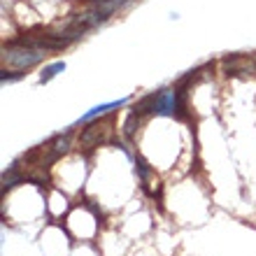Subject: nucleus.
Returning <instances> with one entry per match:
<instances>
[{
	"label": "nucleus",
	"mask_w": 256,
	"mask_h": 256,
	"mask_svg": "<svg viewBox=\"0 0 256 256\" xmlns=\"http://www.w3.org/2000/svg\"><path fill=\"white\" fill-rule=\"evenodd\" d=\"M44 49H35V47H24V44H12L10 49L2 52V61L5 66L14 68V70H28V68L38 66L44 58Z\"/></svg>",
	"instance_id": "obj_1"
},
{
	"label": "nucleus",
	"mask_w": 256,
	"mask_h": 256,
	"mask_svg": "<svg viewBox=\"0 0 256 256\" xmlns=\"http://www.w3.org/2000/svg\"><path fill=\"white\" fill-rule=\"evenodd\" d=\"M68 147H70V130H68L66 135H61V138L54 142L56 154H63V152H68Z\"/></svg>",
	"instance_id": "obj_6"
},
{
	"label": "nucleus",
	"mask_w": 256,
	"mask_h": 256,
	"mask_svg": "<svg viewBox=\"0 0 256 256\" xmlns=\"http://www.w3.org/2000/svg\"><path fill=\"white\" fill-rule=\"evenodd\" d=\"M24 77V72H7L2 70V84H12V82H19Z\"/></svg>",
	"instance_id": "obj_7"
},
{
	"label": "nucleus",
	"mask_w": 256,
	"mask_h": 256,
	"mask_svg": "<svg viewBox=\"0 0 256 256\" xmlns=\"http://www.w3.org/2000/svg\"><path fill=\"white\" fill-rule=\"evenodd\" d=\"M66 70V61H56V63H49L44 70H42V74H40V82L42 84H47V82H52L56 77L58 72H63Z\"/></svg>",
	"instance_id": "obj_4"
},
{
	"label": "nucleus",
	"mask_w": 256,
	"mask_h": 256,
	"mask_svg": "<svg viewBox=\"0 0 256 256\" xmlns=\"http://www.w3.org/2000/svg\"><path fill=\"white\" fill-rule=\"evenodd\" d=\"M177 110H180L177 91H172V88H161L158 94H154V114H158V116H175Z\"/></svg>",
	"instance_id": "obj_2"
},
{
	"label": "nucleus",
	"mask_w": 256,
	"mask_h": 256,
	"mask_svg": "<svg viewBox=\"0 0 256 256\" xmlns=\"http://www.w3.org/2000/svg\"><path fill=\"white\" fill-rule=\"evenodd\" d=\"M138 124H140V114H135L133 110H130V114H128L126 124H124V128H126V135L130 138V135L135 133V128H138Z\"/></svg>",
	"instance_id": "obj_5"
},
{
	"label": "nucleus",
	"mask_w": 256,
	"mask_h": 256,
	"mask_svg": "<svg viewBox=\"0 0 256 256\" xmlns=\"http://www.w3.org/2000/svg\"><path fill=\"white\" fill-rule=\"evenodd\" d=\"M126 98H119V100H112V102H102V105H96V108H91L86 112V114H82V119L77 124H88V122H94L96 116H100V114H108V112H112V110L116 108H124L126 105Z\"/></svg>",
	"instance_id": "obj_3"
},
{
	"label": "nucleus",
	"mask_w": 256,
	"mask_h": 256,
	"mask_svg": "<svg viewBox=\"0 0 256 256\" xmlns=\"http://www.w3.org/2000/svg\"><path fill=\"white\" fill-rule=\"evenodd\" d=\"M94 2H116V5H124L126 0H94Z\"/></svg>",
	"instance_id": "obj_9"
},
{
	"label": "nucleus",
	"mask_w": 256,
	"mask_h": 256,
	"mask_svg": "<svg viewBox=\"0 0 256 256\" xmlns=\"http://www.w3.org/2000/svg\"><path fill=\"white\" fill-rule=\"evenodd\" d=\"M135 170H138V172H140V180H147V168H144V163H138V168H135Z\"/></svg>",
	"instance_id": "obj_8"
}]
</instances>
